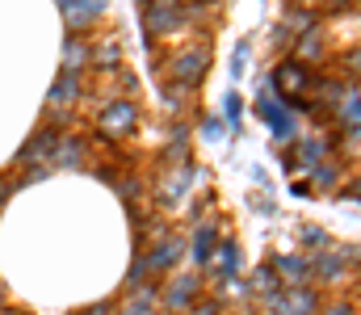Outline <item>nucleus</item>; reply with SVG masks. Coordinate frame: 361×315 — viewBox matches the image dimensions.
I'll use <instances>...</instances> for the list:
<instances>
[{"label": "nucleus", "mask_w": 361, "mask_h": 315, "mask_svg": "<svg viewBox=\"0 0 361 315\" xmlns=\"http://www.w3.org/2000/svg\"><path fill=\"white\" fill-rule=\"evenodd\" d=\"M341 177H345V168H341L336 160H319V164L311 168V181H315L319 190H336V185H341Z\"/></svg>", "instance_id": "16"}, {"label": "nucleus", "mask_w": 361, "mask_h": 315, "mask_svg": "<svg viewBox=\"0 0 361 315\" xmlns=\"http://www.w3.org/2000/svg\"><path fill=\"white\" fill-rule=\"evenodd\" d=\"M76 97H80V80L63 72V76L55 80V89H51V105H55V109H68V105L76 101Z\"/></svg>", "instance_id": "14"}, {"label": "nucleus", "mask_w": 361, "mask_h": 315, "mask_svg": "<svg viewBox=\"0 0 361 315\" xmlns=\"http://www.w3.org/2000/svg\"><path fill=\"white\" fill-rule=\"evenodd\" d=\"M244 68H248V38H244V42H235V51H231V80H240V76H244Z\"/></svg>", "instance_id": "26"}, {"label": "nucleus", "mask_w": 361, "mask_h": 315, "mask_svg": "<svg viewBox=\"0 0 361 315\" xmlns=\"http://www.w3.org/2000/svg\"><path fill=\"white\" fill-rule=\"evenodd\" d=\"M324 315H357V307L353 303H332V307H319Z\"/></svg>", "instance_id": "31"}, {"label": "nucleus", "mask_w": 361, "mask_h": 315, "mask_svg": "<svg viewBox=\"0 0 361 315\" xmlns=\"http://www.w3.org/2000/svg\"><path fill=\"white\" fill-rule=\"evenodd\" d=\"M197 286H202V278H197V273H169V286L160 290V303L169 307V315H180L185 307H193Z\"/></svg>", "instance_id": "1"}, {"label": "nucleus", "mask_w": 361, "mask_h": 315, "mask_svg": "<svg viewBox=\"0 0 361 315\" xmlns=\"http://www.w3.org/2000/svg\"><path fill=\"white\" fill-rule=\"evenodd\" d=\"M189 177H193V168H180V177H173L169 185H164V198H173V194H185V185H189Z\"/></svg>", "instance_id": "28"}, {"label": "nucleus", "mask_w": 361, "mask_h": 315, "mask_svg": "<svg viewBox=\"0 0 361 315\" xmlns=\"http://www.w3.org/2000/svg\"><path fill=\"white\" fill-rule=\"evenodd\" d=\"M193 315H223V303H219V299H210V303H197V307H193Z\"/></svg>", "instance_id": "30"}, {"label": "nucleus", "mask_w": 361, "mask_h": 315, "mask_svg": "<svg viewBox=\"0 0 361 315\" xmlns=\"http://www.w3.org/2000/svg\"><path fill=\"white\" fill-rule=\"evenodd\" d=\"M114 59H118V47H114V42H105V47L97 51V63H114Z\"/></svg>", "instance_id": "32"}, {"label": "nucleus", "mask_w": 361, "mask_h": 315, "mask_svg": "<svg viewBox=\"0 0 361 315\" xmlns=\"http://www.w3.org/2000/svg\"><path fill=\"white\" fill-rule=\"evenodd\" d=\"M252 290H261V299L277 290V273H273L269 265H261V269H252Z\"/></svg>", "instance_id": "24"}, {"label": "nucleus", "mask_w": 361, "mask_h": 315, "mask_svg": "<svg viewBox=\"0 0 361 315\" xmlns=\"http://www.w3.org/2000/svg\"><path fill=\"white\" fill-rule=\"evenodd\" d=\"M180 257H185V240H180V235L160 240V244L147 252V269H152V278H160V273H177Z\"/></svg>", "instance_id": "3"}, {"label": "nucleus", "mask_w": 361, "mask_h": 315, "mask_svg": "<svg viewBox=\"0 0 361 315\" xmlns=\"http://www.w3.org/2000/svg\"><path fill=\"white\" fill-rule=\"evenodd\" d=\"M302 248H311L315 257H319V252H328V231L307 223V227H302Z\"/></svg>", "instance_id": "22"}, {"label": "nucleus", "mask_w": 361, "mask_h": 315, "mask_svg": "<svg viewBox=\"0 0 361 315\" xmlns=\"http://www.w3.org/2000/svg\"><path fill=\"white\" fill-rule=\"evenodd\" d=\"M269 126H273V139H277V143H290V139H298V122H294L286 109H277V113H273Z\"/></svg>", "instance_id": "20"}, {"label": "nucleus", "mask_w": 361, "mask_h": 315, "mask_svg": "<svg viewBox=\"0 0 361 315\" xmlns=\"http://www.w3.org/2000/svg\"><path fill=\"white\" fill-rule=\"evenodd\" d=\"M210 269H214V278H223V282H231V278L240 273V248H235V240H219V248H214V257H210Z\"/></svg>", "instance_id": "7"}, {"label": "nucleus", "mask_w": 361, "mask_h": 315, "mask_svg": "<svg viewBox=\"0 0 361 315\" xmlns=\"http://www.w3.org/2000/svg\"><path fill=\"white\" fill-rule=\"evenodd\" d=\"M345 265H349L345 252H341V248H328V252H319V257L311 261V273H315L319 282H341V278H345Z\"/></svg>", "instance_id": "9"}, {"label": "nucleus", "mask_w": 361, "mask_h": 315, "mask_svg": "<svg viewBox=\"0 0 361 315\" xmlns=\"http://www.w3.org/2000/svg\"><path fill=\"white\" fill-rule=\"evenodd\" d=\"M319 295L311 286H294V290H281V311L277 315H319Z\"/></svg>", "instance_id": "5"}, {"label": "nucleus", "mask_w": 361, "mask_h": 315, "mask_svg": "<svg viewBox=\"0 0 361 315\" xmlns=\"http://www.w3.org/2000/svg\"><path fill=\"white\" fill-rule=\"evenodd\" d=\"M0 198H4V181H0Z\"/></svg>", "instance_id": "36"}, {"label": "nucleus", "mask_w": 361, "mask_h": 315, "mask_svg": "<svg viewBox=\"0 0 361 315\" xmlns=\"http://www.w3.org/2000/svg\"><path fill=\"white\" fill-rule=\"evenodd\" d=\"M240 113H244V101H240V93H227L223 97V126H240Z\"/></svg>", "instance_id": "23"}, {"label": "nucleus", "mask_w": 361, "mask_h": 315, "mask_svg": "<svg viewBox=\"0 0 361 315\" xmlns=\"http://www.w3.org/2000/svg\"><path fill=\"white\" fill-rule=\"evenodd\" d=\"M55 147H59V135H55L51 126H42V130L21 147V160H38V156L47 160V156H55Z\"/></svg>", "instance_id": "12"}, {"label": "nucleus", "mask_w": 361, "mask_h": 315, "mask_svg": "<svg viewBox=\"0 0 361 315\" xmlns=\"http://www.w3.org/2000/svg\"><path fill=\"white\" fill-rule=\"evenodd\" d=\"M55 164H59V168H80V164H85V143H80V139H59Z\"/></svg>", "instance_id": "15"}, {"label": "nucleus", "mask_w": 361, "mask_h": 315, "mask_svg": "<svg viewBox=\"0 0 361 315\" xmlns=\"http://www.w3.org/2000/svg\"><path fill=\"white\" fill-rule=\"evenodd\" d=\"M206 72H210V51L206 47H189V51H180L177 59H173V80H177L180 89L202 85Z\"/></svg>", "instance_id": "2"}, {"label": "nucleus", "mask_w": 361, "mask_h": 315, "mask_svg": "<svg viewBox=\"0 0 361 315\" xmlns=\"http://www.w3.org/2000/svg\"><path fill=\"white\" fill-rule=\"evenodd\" d=\"M180 97H185L180 85H164V101H180Z\"/></svg>", "instance_id": "33"}, {"label": "nucleus", "mask_w": 361, "mask_h": 315, "mask_svg": "<svg viewBox=\"0 0 361 315\" xmlns=\"http://www.w3.org/2000/svg\"><path fill=\"white\" fill-rule=\"evenodd\" d=\"M223 135H227V126H223L219 118H202V122H197V139H206V143H219Z\"/></svg>", "instance_id": "25"}, {"label": "nucleus", "mask_w": 361, "mask_h": 315, "mask_svg": "<svg viewBox=\"0 0 361 315\" xmlns=\"http://www.w3.org/2000/svg\"><path fill=\"white\" fill-rule=\"evenodd\" d=\"M273 269H277V278H286L290 286H307V278H311V257H302V252H281V257L273 261Z\"/></svg>", "instance_id": "6"}, {"label": "nucleus", "mask_w": 361, "mask_h": 315, "mask_svg": "<svg viewBox=\"0 0 361 315\" xmlns=\"http://www.w3.org/2000/svg\"><path fill=\"white\" fill-rule=\"evenodd\" d=\"M298 156L315 168L324 156H328V143H324V135H302V143H298Z\"/></svg>", "instance_id": "18"}, {"label": "nucleus", "mask_w": 361, "mask_h": 315, "mask_svg": "<svg viewBox=\"0 0 361 315\" xmlns=\"http://www.w3.org/2000/svg\"><path fill=\"white\" fill-rule=\"evenodd\" d=\"M185 152H189V130H177L169 143V160H185Z\"/></svg>", "instance_id": "27"}, {"label": "nucleus", "mask_w": 361, "mask_h": 315, "mask_svg": "<svg viewBox=\"0 0 361 315\" xmlns=\"http://www.w3.org/2000/svg\"><path fill=\"white\" fill-rule=\"evenodd\" d=\"M147 278H152V269H147V257H139V261L130 265V278H126V282H130V286H139V282H147Z\"/></svg>", "instance_id": "29"}, {"label": "nucleus", "mask_w": 361, "mask_h": 315, "mask_svg": "<svg viewBox=\"0 0 361 315\" xmlns=\"http://www.w3.org/2000/svg\"><path fill=\"white\" fill-rule=\"evenodd\" d=\"M85 315H109V307H92V311H85Z\"/></svg>", "instance_id": "34"}, {"label": "nucleus", "mask_w": 361, "mask_h": 315, "mask_svg": "<svg viewBox=\"0 0 361 315\" xmlns=\"http://www.w3.org/2000/svg\"><path fill=\"white\" fill-rule=\"evenodd\" d=\"M156 307H160V290H156V286H143V290H135V295L122 303L118 315H152Z\"/></svg>", "instance_id": "13"}, {"label": "nucleus", "mask_w": 361, "mask_h": 315, "mask_svg": "<svg viewBox=\"0 0 361 315\" xmlns=\"http://www.w3.org/2000/svg\"><path fill=\"white\" fill-rule=\"evenodd\" d=\"M0 311H4V290H0Z\"/></svg>", "instance_id": "35"}, {"label": "nucleus", "mask_w": 361, "mask_h": 315, "mask_svg": "<svg viewBox=\"0 0 361 315\" xmlns=\"http://www.w3.org/2000/svg\"><path fill=\"white\" fill-rule=\"evenodd\" d=\"M324 55V34L319 30H302L298 34V59H319Z\"/></svg>", "instance_id": "19"}, {"label": "nucleus", "mask_w": 361, "mask_h": 315, "mask_svg": "<svg viewBox=\"0 0 361 315\" xmlns=\"http://www.w3.org/2000/svg\"><path fill=\"white\" fill-rule=\"evenodd\" d=\"M85 63H89V47H85L80 38H68V47H63V72L76 76Z\"/></svg>", "instance_id": "17"}, {"label": "nucleus", "mask_w": 361, "mask_h": 315, "mask_svg": "<svg viewBox=\"0 0 361 315\" xmlns=\"http://www.w3.org/2000/svg\"><path fill=\"white\" fill-rule=\"evenodd\" d=\"M214 248H219V235H214V227H197V231H193V244H189V252H193V265H197V269H206V265H210V257H214Z\"/></svg>", "instance_id": "11"}, {"label": "nucleus", "mask_w": 361, "mask_h": 315, "mask_svg": "<svg viewBox=\"0 0 361 315\" xmlns=\"http://www.w3.org/2000/svg\"><path fill=\"white\" fill-rule=\"evenodd\" d=\"M135 118H139V105L135 101H109L105 109H101V130L105 135H126L130 126H135Z\"/></svg>", "instance_id": "4"}, {"label": "nucleus", "mask_w": 361, "mask_h": 315, "mask_svg": "<svg viewBox=\"0 0 361 315\" xmlns=\"http://www.w3.org/2000/svg\"><path fill=\"white\" fill-rule=\"evenodd\" d=\"M101 13H105V4H101V0H68V4H63V21H68V25H76V30L92 25Z\"/></svg>", "instance_id": "10"}, {"label": "nucleus", "mask_w": 361, "mask_h": 315, "mask_svg": "<svg viewBox=\"0 0 361 315\" xmlns=\"http://www.w3.org/2000/svg\"><path fill=\"white\" fill-rule=\"evenodd\" d=\"M143 25H147L152 34H169V30L180 25V8L177 4H147V8H143Z\"/></svg>", "instance_id": "8"}, {"label": "nucleus", "mask_w": 361, "mask_h": 315, "mask_svg": "<svg viewBox=\"0 0 361 315\" xmlns=\"http://www.w3.org/2000/svg\"><path fill=\"white\" fill-rule=\"evenodd\" d=\"M341 122L349 126V139H357V85L349 89V97H341Z\"/></svg>", "instance_id": "21"}]
</instances>
